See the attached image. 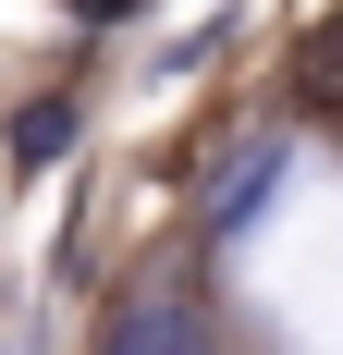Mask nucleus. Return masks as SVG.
<instances>
[{
	"label": "nucleus",
	"instance_id": "obj_1",
	"mask_svg": "<svg viewBox=\"0 0 343 355\" xmlns=\"http://www.w3.org/2000/svg\"><path fill=\"white\" fill-rule=\"evenodd\" d=\"M86 355H196V331H184V294L135 282V294L99 319V343H86Z\"/></svg>",
	"mask_w": 343,
	"mask_h": 355
},
{
	"label": "nucleus",
	"instance_id": "obj_2",
	"mask_svg": "<svg viewBox=\"0 0 343 355\" xmlns=\"http://www.w3.org/2000/svg\"><path fill=\"white\" fill-rule=\"evenodd\" d=\"M294 110H307V123H343V12L294 49Z\"/></svg>",
	"mask_w": 343,
	"mask_h": 355
},
{
	"label": "nucleus",
	"instance_id": "obj_3",
	"mask_svg": "<svg viewBox=\"0 0 343 355\" xmlns=\"http://www.w3.org/2000/svg\"><path fill=\"white\" fill-rule=\"evenodd\" d=\"M49 147H74V98H25V123H12V159H49Z\"/></svg>",
	"mask_w": 343,
	"mask_h": 355
},
{
	"label": "nucleus",
	"instance_id": "obj_4",
	"mask_svg": "<svg viewBox=\"0 0 343 355\" xmlns=\"http://www.w3.org/2000/svg\"><path fill=\"white\" fill-rule=\"evenodd\" d=\"M270 172H282L270 147H258V159H233V172H221V209H208V220H221V233H233V220H258V196H270Z\"/></svg>",
	"mask_w": 343,
	"mask_h": 355
}]
</instances>
